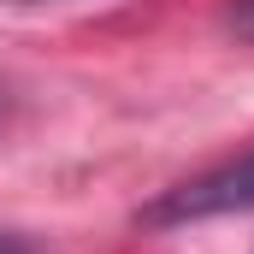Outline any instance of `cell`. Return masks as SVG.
Instances as JSON below:
<instances>
[{
    "label": "cell",
    "mask_w": 254,
    "mask_h": 254,
    "mask_svg": "<svg viewBox=\"0 0 254 254\" xmlns=\"http://www.w3.org/2000/svg\"><path fill=\"white\" fill-rule=\"evenodd\" d=\"M225 213H254V148L166 190L148 207V225H195V219H225Z\"/></svg>",
    "instance_id": "6da1fadb"
},
{
    "label": "cell",
    "mask_w": 254,
    "mask_h": 254,
    "mask_svg": "<svg viewBox=\"0 0 254 254\" xmlns=\"http://www.w3.org/2000/svg\"><path fill=\"white\" fill-rule=\"evenodd\" d=\"M231 30L254 42V0H237V6H231Z\"/></svg>",
    "instance_id": "7a4b0ae2"
},
{
    "label": "cell",
    "mask_w": 254,
    "mask_h": 254,
    "mask_svg": "<svg viewBox=\"0 0 254 254\" xmlns=\"http://www.w3.org/2000/svg\"><path fill=\"white\" fill-rule=\"evenodd\" d=\"M0 254H30V243H24L18 231H0Z\"/></svg>",
    "instance_id": "3957f363"
},
{
    "label": "cell",
    "mask_w": 254,
    "mask_h": 254,
    "mask_svg": "<svg viewBox=\"0 0 254 254\" xmlns=\"http://www.w3.org/2000/svg\"><path fill=\"white\" fill-rule=\"evenodd\" d=\"M0 125H6V89H0Z\"/></svg>",
    "instance_id": "277c9868"
}]
</instances>
